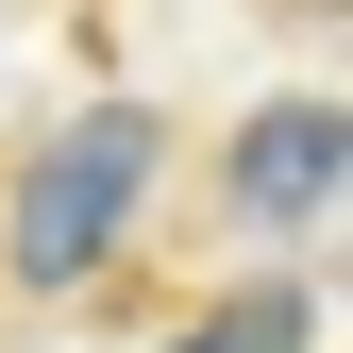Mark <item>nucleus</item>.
<instances>
[{
	"instance_id": "f257e3e1",
	"label": "nucleus",
	"mask_w": 353,
	"mask_h": 353,
	"mask_svg": "<svg viewBox=\"0 0 353 353\" xmlns=\"http://www.w3.org/2000/svg\"><path fill=\"white\" fill-rule=\"evenodd\" d=\"M152 152H168L152 101H84L68 135L17 168V202H0V270L17 286H101V252L135 236V202H152Z\"/></svg>"
},
{
	"instance_id": "f03ea898",
	"label": "nucleus",
	"mask_w": 353,
	"mask_h": 353,
	"mask_svg": "<svg viewBox=\"0 0 353 353\" xmlns=\"http://www.w3.org/2000/svg\"><path fill=\"white\" fill-rule=\"evenodd\" d=\"M219 202H236L252 236L336 219V202H353V101H252L236 152H219Z\"/></svg>"
},
{
	"instance_id": "7ed1b4c3",
	"label": "nucleus",
	"mask_w": 353,
	"mask_h": 353,
	"mask_svg": "<svg viewBox=\"0 0 353 353\" xmlns=\"http://www.w3.org/2000/svg\"><path fill=\"white\" fill-rule=\"evenodd\" d=\"M168 353H320V286H303V270H270V286H219L202 320L168 336Z\"/></svg>"
},
{
	"instance_id": "20e7f679",
	"label": "nucleus",
	"mask_w": 353,
	"mask_h": 353,
	"mask_svg": "<svg viewBox=\"0 0 353 353\" xmlns=\"http://www.w3.org/2000/svg\"><path fill=\"white\" fill-rule=\"evenodd\" d=\"M303 17H353V0H303Z\"/></svg>"
}]
</instances>
